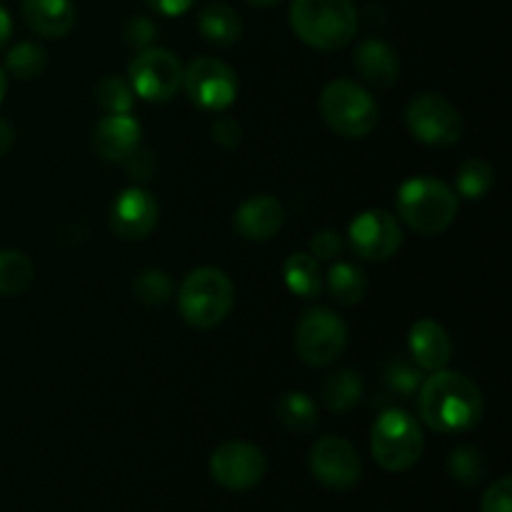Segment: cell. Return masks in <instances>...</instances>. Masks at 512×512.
Returning a JSON list of instances; mask_svg holds the SVG:
<instances>
[{"label":"cell","instance_id":"obj_1","mask_svg":"<svg viewBox=\"0 0 512 512\" xmlns=\"http://www.w3.org/2000/svg\"><path fill=\"white\" fill-rule=\"evenodd\" d=\"M418 413L435 433L453 435L473 430L483 418L478 385L455 370H435L420 383Z\"/></svg>","mask_w":512,"mask_h":512},{"label":"cell","instance_id":"obj_2","mask_svg":"<svg viewBox=\"0 0 512 512\" xmlns=\"http://www.w3.org/2000/svg\"><path fill=\"white\" fill-rule=\"evenodd\" d=\"M290 25L310 48L340 50L358 33V10L353 0H293Z\"/></svg>","mask_w":512,"mask_h":512},{"label":"cell","instance_id":"obj_3","mask_svg":"<svg viewBox=\"0 0 512 512\" xmlns=\"http://www.w3.org/2000/svg\"><path fill=\"white\" fill-rule=\"evenodd\" d=\"M398 215L415 233L440 235L458 215V195L443 180H405L398 190Z\"/></svg>","mask_w":512,"mask_h":512},{"label":"cell","instance_id":"obj_4","mask_svg":"<svg viewBox=\"0 0 512 512\" xmlns=\"http://www.w3.org/2000/svg\"><path fill=\"white\" fill-rule=\"evenodd\" d=\"M235 303V288L220 268L205 265L188 273L178 290V308L185 323L208 330L223 323Z\"/></svg>","mask_w":512,"mask_h":512},{"label":"cell","instance_id":"obj_5","mask_svg":"<svg viewBox=\"0 0 512 512\" xmlns=\"http://www.w3.org/2000/svg\"><path fill=\"white\" fill-rule=\"evenodd\" d=\"M423 448V428L408 410H385L370 430V450L375 463L388 473H405L418 465Z\"/></svg>","mask_w":512,"mask_h":512},{"label":"cell","instance_id":"obj_6","mask_svg":"<svg viewBox=\"0 0 512 512\" xmlns=\"http://www.w3.org/2000/svg\"><path fill=\"white\" fill-rule=\"evenodd\" d=\"M320 113L343 138H365L378 125V105L373 95L353 80H333L325 85Z\"/></svg>","mask_w":512,"mask_h":512},{"label":"cell","instance_id":"obj_7","mask_svg":"<svg viewBox=\"0 0 512 512\" xmlns=\"http://www.w3.org/2000/svg\"><path fill=\"white\" fill-rule=\"evenodd\" d=\"M348 345V328L328 308H313L300 318L295 330V350L308 365H330Z\"/></svg>","mask_w":512,"mask_h":512},{"label":"cell","instance_id":"obj_8","mask_svg":"<svg viewBox=\"0 0 512 512\" xmlns=\"http://www.w3.org/2000/svg\"><path fill=\"white\" fill-rule=\"evenodd\" d=\"M405 123H408V130L415 140L425 145H438V148L458 143L460 135H463L460 110L438 93H420L408 105Z\"/></svg>","mask_w":512,"mask_h":512},{"label":"cell","instance_id":"obj_9","mask_svg":"<svg viewBox=\"0 0 512 512\" xmlns=\"http://www.w3.org/2000/svg\"><path fill=\"white\" fill-rule=\"evenodd\" d=\"M130 88L150 103H165L183 85V65L165 48H145L130 63Z\"/></svg>","mask_w":512,"mask_h":512},{"label":"cell","instance_id":"obj_10","mask_svg":"<svg viewBox=\"0 0 512 512\" xmlns=\"http://www.w3.org/2000/svg\"><path fill=\"white\" fill-rule=\"evenodd\" d=\"M183 88L205 110H225L238 98V78L215 58H195L183 70Z\"/></svg>","mask_w":512,"mask_h":512},{"label":"cell","instance_id":"obj_11","mask_svg":"<svg viewBox=\"0 0 512 512\" xmlns=\"http://www.w3.org/2000/svg\"><path fill=\"white\" fill-rule=\"evenodd\" d=\"M348 238L360 258L380 263L398 253L403 245V230L388 210L373 208L355 215L353 223L348 225Z\"/></svg>","mask_w":512,"mask_h":512},{"label":"cell","instance_id":"obj_12","mask_svg":"<svg viewBox=\"0 0 512 512\" xmlns=\"http://www.w3.org/2000/svg\"><path fill=\"white\" fill-rule=\"evenodd\" d=\"M210 475L225 490H250L263 480L265 455L258 445L233 440L210 455Z\"/></svg>","mask_w":512,"mask_h":512},{"label":"cell","instance_id":"obj_13","mask_svg":"<svg viewBox=\"0 0 512 512\" xmlns=\"http://www.w3.org/2000/svg\"><path fill=\"white\" fill-rule=\"evenodd\" d=\"M310 473L325 488L348 490L358 485L363 475V463H360L358 450L353 443L343 438H320L310 450Z\"/></svg>","mask_w":512,"mask_h":512},{"label":"cell","instance_id":"obj_14","mask_svg":"<svg viewBox=\"0 0 512 512\" xmlns=\"http://www.w3.org/2000/svg\"><path fill=\"white\" fill-rule=\"evenodd\" d=\"M158 223V203L143 188H128L113 200L110 208V228L125 240H140L150 235Z\"/></svg>","mask_w":512,"mask_h":512},{"label":"cell","instance_id":"obj_15","mask_svg":"<svg viewBox=\"0 0 512 512\" xmlns=\"http://www.w3.org/2000/svg\"><path fill=\"white\" fill-rule=\"evenodd\" d=\"M285 225V208L273 195H253L235 210V230L245 240H263L275 238Z\"/></svg>","mask_w":512,"mask_h":512},{"label":"cell","instance_id":"obj_16","mask_svg":"<svg viewBox=\"0 0 512 512\" xmlns=\"http://www.w3.org/2000/svg\"><path fill=\"white\" fill-rule=\"evenodd\" d=\"M93 145L100 158L125 163L140 148V123L130 113L105 115L95 128Z\"/></svg>","mask_w":512,"mask_h":512},{"label":"cell","instance_id":"obj_17","mask_svg":"<svg viewBox=\"0 0 512 512\" xmlns=\"http://www.w3.org/2000/svg\"><path fill=\"white\" fill-rule=\"evenodd\" d=\"M408 348L420 370H443L453 355V340L448 330L435 320L423 318L410 328Z\"/></svg>","mask_w":512,"mask_h":512},{"label":"cell","instance_id":"obj_18","mask_svg":"<svg viewBox=\"0 0 512 512\" xmlns=\"http://www.w3.org/2000/svg\"><path fill=\"white\" fill-rule=\"evenodd\" d=\"M355 70L363 75L365 83L373 88H390L400 78V60L398 53L390 48L385 40L368 38L355 48L353 55Z\"/></svg>","mask_w":512,"mask_h":512},{"label":"cell","instance_id":"obj_19","mask_svg":"<svg viewBox=\"0 0 512 512\" xmlns=\"http://www.w3.org/2000/svg\"><path fill=\"white\" fill-rule=\"evenodd\" d=\"M23 18L43 38H63L75 25L73 0H23Z\"/></svg>","mask_w":512,"mask_h":512},{"label":"cell","instance_id":"obj_20","mask_svg":"<svg viewBox=\"0 0 512 512\" xmlns=\"http://www.w3.org/2000/svg\"><path fill=\"white\" fill-rule=\"evenodd\" d=\"M275 418L290 433H313L318 428V408H315L313 398L303 390H288L275 403Z\"/></svg>","mask_w":512,"mask_h":512},{"label":"cell","instance_id":"obj_21","mask_svg":"<svg viewBox=\"0 0 512 512\" xmlns=\"http://www.w3.org/2000/svg\"><path fill=\"white\" fill-rule=\"evenodd\" d=\"M323 288L338 305H358L368 290V280L358 265L335 263L323 278Z\"/></svg>","mask_w":512,"mask_h":512},{"label":"cell","instance_id":"obj_22","mask_svg":"<svg viewBox=\"0 0 512 512\" xmlns=\"http://www.w3.org/2000/svg\"><path fill=\"white\" fill-rule=\"evenodd\" d=\"M285 285L300 298H318L323 293V273L320 263L310 253H295L285 260Z\"/></svg>","mask_w":512,"mask_h":512},{"label":"cell","instance_id":"obj_23","mask_svg":"<svg viewBox=\"0 0 512 512\" xmlns=\"http://www.w3.org/2000/svg\"><path fill=\"white\" fill-rule=\"evenodd\" d=\"M200 33L205 35V40L215 45H233L240 40L243 33V23H240V15L235 13L228 5H208V8L200 13L198 18Z\"/></svg>","mask_w":512,"mask_h":512},{"label":"cell","instance_id":"obj_24","mask_svg":"<svg viewBox=\"0 0 512 512\" xmlns=\"http://www.w3.org/2000/svg\"><path fill=\"white\" fill-rule=\"evenodd\" d=\"M323 405L333 413H348L363 398V378L355 370H338L323 383Z\"/></svg>","mask_w":512,"mask_h":512},{"label":"cell","instance_id":"obj_25","mask_svg":"<svg viewBox=\"0 0 512 512\" xmlns=\"http://www.w3.org/2000/svg\"><path fill=\"white\" fill-rule=\"evenodd\" d=\"M380 383H383V393L388 398L408 400L413 395H418L423 375H420V368H413L408 360L393 358L380 370Z\"/></svg>","mask_w":512,"mask_h":512},{"label":"cell","instance_id":"obj_26","mask_svg":"<svg viewBox=\"0 0 512 512\" xmlns=\"http://www.w3.org/2000/svg\"><path fill=\"white\" fill-rule=\"evenodd\" d=\"M35 268L20 250H0V295L13 298L25 293L33 283Z\"/></svg>","mask_w":512,"mask_h":512},{"label":"cell","instance_id":"obj_27","mask_svg":"<svg viewBox=\"0 0 512 512\" xmlns=\"http://www.w3.org/2000/svg\"><path fill=\"white\" fill-rule=\"evenodd\" d=\"M448 473L463 488H475V485L483 483L485 473H488V463H485V455L478 448H473V445H460V448H455L450 453Z\"/></svg>","mask_w":512,"mask_h":512},{"label":"cell","instance_id":"obj_28","mask_svg":"<svg viewBox=\"0 0 512 512\" xmlns=\"http://www.w3.org/2000/svg\"><path fill=\"white\" fill-rule=\"evenodd\" d=\"M455 185H458V193L463 195V198H485V195L490 193V188L495 185V170L490 168L485 160L470 158L460 165Z\"/></svg>","mask_w":512,"mask_h":512},{"label":"cell","instance_id":"obj_29","mask_svg":"<svg viewBox=\"0 0 512 512\" xmlns=\"http://www.w3.org/2000/svg\"><path fill=\"white\" fill-rule=\"evenodd\" d=\"M133 295L138 303L148 305V308H160L173 295V283L168 275L158 268H148L143 273L135 275L133 280Z\"/></svg>","mask_w":512,"mask_h":512},{"label":"cell","instance_id":"obj_30","mask_svg":"<svg viewBox=\"0 0 512 512\" xmlns=\"http://www.w3.org/2000/svg\"><path fill=\"white\" fill-rule=\"evenodd\" d=\"M45 63H48V55L38 43H18L5 58V73L20 80H30L43 73Z\"/></svg>","mask_w":512,"mask_h":512},{"label":"cell","instance_id":"obj_31","mask_svg":"<svg viewBox=\"0 0 512 512\" xmlns=\"http://www.w3.org/2000/svg\"><path fill=\"white\" fill-rule=\"evenodd\" d=\"M133 88L130 83H125L118 75H105L98 85H95V100H98L100 108L108 115H123L133 110Z\"/></svg>","mask_w":512,"mask_h":512},{"label":"cell","instance_id":"obj_32","mask_svg":"<svg viewBox=\"0 0 512 512\" xmlns=\"http://www.w3.org/2000/svg\"><path fill=\"white\" fill-rule=\"evenodd\" d=\"M480 512H512V480L505 475L485 490Z\"/></svg>","mask_w":512,"mask_h":512},{"label":"cell","instance_id":"obj_33","mask_svg":"<svg viewBox=\"0 0 512 512\" xmlns=\"http://www.w3.org/2000/svg\"><path fill=\"white\" fill-rule=\"evenodd\" d=\"M153 38H155V25L153 20L145 18V15H138V18L128 20V25H125V43H128L130 48H138V50L150 48Z\"/></svg>","mask_w":512,"mask_h":512},{"label":"cell","instance_id":"obj_34","mask_svg":"<svg viewBox=\"0 0 512 512\" xmlns=\"http://www.w3.org/2000/svg\"><path fill=\"white\" fill-rule=\"evenodd\" d=\"M310 248H313L310 255H313L315 260H333L338 258L340 250H343V238H340L335 230H320L313 238V243H310Z\"/></svg>","mask_w":512,"mask_h":512},{"label":"cell","instance_id":"obj_35","mask_svg":"<svg viewBox=\"0 0 512 512\" xmlns=\"http://www.w3.org/2000/svg\"><path fill=\"white\" fill-rule=\"evenodd\" d=\"M213 138L215 143L223 145V148H238L240 138H243V128H240V123L235 118H230V115H220L218 120L213 123Z\"/></svg>","mask_w":512,"mask_h":512},{"label":"cell","instance_id":"obj_36","mask_svg":"<svg viewBox=\"0 0 512 512\" xmlns=\"http://www.w3.org/2000/svg\"><path fill=\"white\" fill-rule=\"evenodd\" d=\"M125 165H128L130 178H135V180H148V178H153V173H155V158H153V153H148V150L138 148L128 160H125Z\"/></svg>","mask_w":512,"mask_h":512},{"label":"cell","instance_id":"obj_37","mask_svg":"<svg viewBox=\"0 0 512 512\" xmlns=\"http://www.w3.org/2000/svg\"><path fill=\"white\" fill-rule=\"evenodd\" d=\"M145 3L153 10H158L160 15H173V18H178V15L188 13L195 0H145Z\"/></svg>","mask_w":512,"mask_h":512},{"label":"cell","instance_id":"obj_38","mask_svg":"<svg viewBox=\"0 0 512 512\" xmlns=\"http://www.w3.org/2000/svg\"><path fill=\"white\" fill-rule=\"evenodd\" d=\"M10 33H13V20H10V13L5 10V5L0 3V50L10 40Z\"/></svg>","mask_w":512,"mask_h":512},{"label":"cell","instance_id":"obj_39","mask_svg":"<svg viewBox=\"0 0 512 512\" xmlns=\"http://www.w3.org/2000/svg\"><path fill=\"white\" fill-rule=\"evenodd\" d=\"M10 145H13V128H10L8 120L0 118V158L8 153Z\"/></svg>","mask_w":512,"mask_h":512},{"label":"cell","instance_id":"obj_40","mask_svg":"<svg viewBox=\"0 0 512 512\" xmlns=\"http://www.w3.org/2000/svg\"><path fill=\"white\" fill-rule=\"evenodd\" d=\"M248 3L255 5V8H268V5L280 3V0H248Z\"/></svg>","mask_w":512,"mask_h":512},{"label":"cell","instance_id":"obj_41","mask_svg":"<svg viewBox=\"0 0 512 512\" xmlns=\"http://www.w3.org/2000/svg\"><path fill=\"white\" fill-rule=\"evenodd\" d=\"M3 95H5V70L0 68V100H3Z\"/></svg>","mask_w":512,"mask_h":512}]
</instances>
